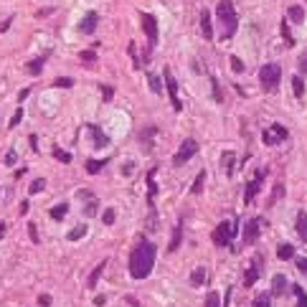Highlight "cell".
Returning a JSON list of instances; mask_svg holds the SVG:
<instances>
[{"label":"cell","mask_w":307,"mask_h":307,"mask_svg":"<svg viewBox=\"0 0 307 307\" xmlns=\"http://www.w3.org/2000/svg\"><path fill=\"white\" fill-rule=\"evenodd\" d=\"M21 120H23V109H18L16 114H13V117H10V122H8V125H10V127H16V125H18Z\"/></svg>","instance_id":"42"},{"label":"cell","mask_w":307,"mask_h":307,"mask_svg":"<svg viewBox=\"0 0 307 307\" xmlns=\"http://www.w3.org/2000/svg\"><path fill=\"white\" fill-rule=\"evenodd\" d=\"M107 165V160H86V173H99L102 168H104Z\"/></svg>","instance_id":"27"},{"label":"cell","mask_w":307,"mask_h":307,"mask_svg":"<svg viewBox=\"0 0 307 307\" xmlns=\"http://www.w3.org/2000/svg\"><path fill=\"white\" fill-rule=\"evenodd\" d=\"M155 256H157V246L150 239H142L132 249V254H129V274H132L135 280L150 277V272L155 267Z\"/></svg>","instance_id":"1"},{"label":"cell","mask_w":307,"mask_h":307,"mask_svg":"<svg viewBox=\"0 0 307 307\" xmlns=\"http://www.w3.org/2000/svg\"><path fill=\"white\" fill-rule=\"evenodd\" d=\"M148 81H150L153 94H160V97H163V81H160V77H157V74H148Z\"/></svg>","instance_id":"22"},{"label":"cell","mask_w":307,"mask_h":307,"mask_svg":"<svg viewBox=\"0 0 307 307\" xmlns=\"http://www.w3.org/2000/svg\"><path fill=\"white\" fill-rule=\"evenodd\" d=\"M102 218H104V224H107V226H112V224H114V208H107Z\"/></svg>","instance_id":"40"},{"label":"cell","mask_w":307,"mask_h":307,"mask_svg":"<svg viewBox=\"0 0 307 307\" xmlns=\"http://www.w3.org/2000/svg\"><path fill=\"white\" fill-rule=\"evenodd\" d=\"M287 127H282V125H272V127H267L264 132H261V140H264V145H280V142H284L287 140Z\"/></svg>","instance_id":"9"},{"label":"cell","mask_w":307,"mask_h":307,"mask_svg":"<svg viewBox=\"0 0 307 307\" xmlns=\"http://www.w3.org/2000/svg\"><path fill=\"white\" fill-rule=\"evenodd\" d=\"M297 269H300L302 274H307V256H300V259H297Z\"/></svg>","instance_id":"44"},{"label":"cell","mask_w":307,"mask_h":307,"mask_svg":"<svg viewBox=\"0 0 307 307\" xmlns=\"http://www.w3.org/2000/svg\"><path fill=\"white\" fill-rule=\"evenodd\" d=\"M292 256H295V246H292V244H280V249H277V259L287 261Z\"/></svg>","instance_id":"21"},{"label":"cell","mask_w":307,"mask_h":307,"mask_svg":"<svg viewBox=\"0 0 307 307\" xmlns=\"http://www.w3.org/2000/svg\"><path fill=\"white\" fill-rule=\"evenodd\" d=\"M104 267H107V261L97 264V269H94V272H92V277H89V287H94V284L99 282V277H102V272H104Z\"/></svg>","instance_id":"31"},{"label":"cell","mask_w":307,"mask_h":307,"mask_svg":"<svg viewBox=\"0 0 307 307\" xmlns=\"http://www.w3.org/2000/svg\"><path fill=\"white\" fill-rule=\"evenodd\" d=\"M84 233H86V226H77V229H71L69 239H71V241H79V239L84 236Z\"/></svg>","instance_id":"35"},{"label":"cell","mask_w":307,"mask_h":307,"mask_svg":"<svg viewBox=\"0 0 307 307\" xmlns=\"http://www.w3.org/2000/svg\"><path fill=\"white\" fill-rule=\"evenodd\" d=\"M66 211H69L66 203H58V206H53V208H51V218H53V221H61V218L66 216Z\"/></svg>","instance_id":"24"},{"label":"cell","mask_w":307,"mask_h":307,"mask_svg":"<svg viewBox=\"0 0 307 307\" xmlns=\"http://www.w3.org/2000/svg\"><path fill=\"white\" fill-rule=\"evenodd\" d=\"M102 97H104V102H112L114 89H112V86H102Z\"/></svg>","instance_id":"41"},{"label":"cell","mask_w":307,"mask_h":307,"mask_svg":"<svg viewBox=\"0 0 307 307\" xmlns=\"http://www.w3.org/2000/svg\"><path fill=\"white\" fill-rule=\"evenodd\" d=\"M71 84H74L71 79H56V81H53V86H64V89H69Z\"/></svg>","instance_id":"45"},{"label":"cell","mask_w":307,"mask_h":307,"mask_svg":"<svg viewBox=\"0 0 307 307\" xmlns=\"http://www.w3.org/2000/svg\"><path fill=\"white\" fill-rule=\"evenodd\" d=\"M97 26H99V13H97V10H89V13L81 18V23H79V33L92 36V33L97 31Z\"/></svg>","instance_id":"11"},{"label":"cell","mask_w":307,"mask_h":307,"mask_svg":"<svg viewBox=\"0 0 307 307\" xmlns=\"http://www.w3.org/2000/svg\"><path fill=\"white\" fill-rule=\"evenodd\" d=\"M282 81V66L280 64H264L259 71V84L264 92H274Z\"/></svg>","instance_id":"4"},{"label":"cell","mask_w":307,"mask_h":307,"mask_svg":"<svg viewBox=\"0 0 307 307\" xmlns=\"http://www.w3.org/2000/svg\"><path fill=\"white\" fill-rule=\"evenodd\" d=\"M43 188H46V180H43V178H36L33 183H31V188H28V193H38V191H43Z\"/></svg>","instance_id":"33"},{"label":"cell","mask_w":307,"mask_h":307,"mask_svg":"<svg viewBox=\"0 0 307 307\" xmlns=\"http://www.w3.org/2000/svg\"><path fill=\"white\" fill-rule=\"evenodd\" d=\"M284 289H287L284 274H274V277H272V297H282Z\"/></svg>","instance_id":"14"},{"label":"cell","mask_w":307,"mask_h":307,"mask_svg":"<svg viewBox=\"0 0 307 307\" xmlns=\"http://www.w3.org/2000/svg\"><path fill=\"white\" fill-rule=\"evenodd\" d=\"M292 89H295V97H297V99L305 97V81H302V77H295V79H292Z\"/></svg>","instance_id":"29"},{"label":"cell","mask_w":307,"mask_h":307,"mask_svg":"<svg viewBox=\"0 0 307 307\" xmlns=\"http://www.w3.org/2000/svg\"><path fill=\"white\" fill-rule=\"evenodd\" d=\"M292 292L297 295V305L295 307H307V295H305V289L300 284H292Z\"/></svg>","instance_id":"26"},{"label":"cell","mask_w":307,"mask_h":307,"mask_svg":"<svg viewBox=\"0 0 307 307\" xmlns=\"http://www.w3.org/2000/svg\"><path fill=\"white\" fill-rule=\"evenodd\" d=\"M196 153H198V142H196L193 137H188V140H183V145L178 148V153H175L173 163H175V165H185V163H188V160H191Z\"/></svg>","instance_id":"5"},{"label":"cell","mask_w":307,"mask_h":307,"mask_svg":"<svg viewBox=\"0 0 307 307\" xmlns=\"http://www.w3.org/2000/svg\"><path fill=\"white\" fill-rule=\"evenodd\" d=\"M89 129L94 132V148H107V145H109V137H107L104 132H102V129H99L97 125H92Z\"/></svg>","instance_id":"18"},{"label":"cell","mask_w":307,"mask_h":307,"mask_svg":"<svg viewBox=\"0 0 307 307\" xmlns=\"http://www.w3.org/2000/svg\"><path fill=\"white\" fill-rule=\"evenodd\" d=\"M259 269H261V256H256V259H254V264L244 272V287L256 284V280H259Z\"/></svg>","instance_id":"12"},{"label":"cell","mask_w":307,"mask_h":307,"mask_svg":"<svg viewBox=\"0 0 307 307\" xmlns=\"http://www.w3.org/2000/svg\"><path fill=\"white\" fill-rule=\"evenodd\" d=\"M140 23H142V33L148 36L150 46H155L157 43V21L153 13H140Z\"/></svg>","instance_id":"8"},{"label":"cell","mask_w":307,"mask_h":307,"mask_svg":"<svg viewBox=\"0 0 307 307\" xmlns=\"http://www.w3.org/2000/svg\"><path fill=\"white\" fill-rule=\"evenodd\" d=\"M43 64H46V56H38V58H33V61H28L26 71H28L31 77H38V74H41V69H43Z\"/></svg>","instance_id":"16"},{"label":"cell","mask_w":307,"mask_h":307,"mask_svg":"<svg viewBox=\"0 0 307 307\" xmlns=\"http://www.w3.org/2000/svg\"><path fill=\"white\" fill-rule=\"evenodd\" d=\"M28 233H31V241L38 244V231H36V224H28Z\"/></svg>","instance_id":"43"},{"label":"cell","mask_w":307,"mask_h":307,"mask_svg":"<svg viewBox=\"0 0 307 307\" xmlns=\"http://www.w3.org/2000/svg\"><path fill=\"white\" fill-rule=\"evenodd\" d=\"M203 282H206V269H203V267H198V269L191 274V284H193V287H201Z\"/></svg>","instance_id":"23"},{"label":"cell","mask_w":307,"mask_h":307,"mask_svg":"<svg viewBox=\"0 0 307 307\" xmlns=\"http://www.w3.org/2000/svg\"><path fill=\"white\" fill-rule=\"evenodd\" d=\"M163 79H165V89H168V97H170V104L175 112H180L183 109V102L178 99V84H175V77L170 74V69L163 71Z\"/></svg>","instance_id":"6"},{"label":"cell","mask_w":307,"mask_h":307,"mask_svg":"<svg viewBox=\"0 0 307 307\" xmlns=\"http://www.w3.org/2000/svg\"><path fill=\"white\" fill-rule=\"evenodd\" d=\"M264 175H267V168H259V170L254 173V180L246 183V188H244V203H252V201H254V196L259 193L261 183H264Z\"/></svg>","instance_id":"7"},{"label":"cell","mask_w":307,"mask_h":307,"mask_svg":"<svg viewBox=\"0 0 307 307\" xmlns=\"http://www.w3.org/2000/svg\"><path fill=\"white\" fill-rule=\"evenodd\" d=\"M239 218H233V221H224V224H218L216 229H213V244L216 246H231V241H233V236H239Z\"/></svg>","instance_id":"3"},{"label":"cell","mask_w":307,"mask_h":307,"mask_svg":"<svg viewBox=\"0 0 307 307\" xmlns=\"http://www.w3.org/2000/svg\"><path fill=\"white\" fill-rule=\"evenodd\" d=\"M297 236L307 244V213L305 211L297 213Z\"/></svg>","instance_id":"17"},{"label":"cell","mask_w":307,"mask_h":307,"mask_svg":"<svg viewBox=\"0 0 307 307\" xmlns=\"http://www.w3.org/2000/svg\"><path fill=\"white\" fill-rule=\"evenodd\" d=\"M180 239H183V221H180L178 226H175V231H173V239H170V246H168V252H178Z\"/></svg>","instance_id":"19"},{"label":"cell","mask_w":307,"mask_h":307,"mask_svg":"<svg viewBox=\"0 0 307 307\" xmlns=\"http://www.w3.org/2000/svg\"><path fill=\"white\" fill-rule=\"evenodd\" d=\"M233 157H236V155H233L231 150H226V153H224V157H221V168L226 170V175H229V178L233 175Z\"/></svg>","instance_id":"20"},{"label":"cell","mask_w":307,"mask_h":307,"mask_svg":"<svg viewBox=\"0 0 307 307\" xmlns=\"http://www.w3.org/2000/svg\"><path fill=\"white\" fill-rule=\"evenodd\" d=\"M5 163H8V165L16 163V150H8V153H5Z\"/></svg>","instance_id":"47"},{"label":"cell","mask_w":307,"mask_h":307,"mask_svg":"<svg viewBox=\"0 0 307 307\" xmlns=\"http://www.w3.org/2000/svg\"><path fill=\"white\" fill-rule=\"evenodd\" d=\"M153 137H155V127H148L145 132H140V142H145V150H150Z\"/></svg>","instance_id":"28"},{"label":"cell","mask_w":307,"mask_h":307,"mask_svg":"<svg viewBox=\"0 0 307 307\" xmlns=\"http://www.w3.org/2000/svg\"><path fill=\"white\" fill-rule=\"evenodd\" d=\"M201 36L206 38V41H211L213 38V23H211V13L203 8V13H201Z\"/></svg>","instance_id":"13"},{"label":"cell","mask_w":307,"mask_h":307,"mask_svg":"<svg viewBox=\"0 0 307 307\" xmlns=\"http://www.w3.org/2000/svg\"><path fill=\"white\" fill-rule=\"evenodd\" d=\"M259 229H261V218H249V221L244 224V236H241L244 246L256 244V239H259Z\"/></svg>","instance_id":"10"},{"label":"cell","mask_w":307,"mask_h":307,"mask_svg":"<svg viewBox=\"0 0 307 307\" xmlns=\"http://www.w3.org/2000/svg\"><path fill=\"white\" fill-rule=\"evenodd\" d=\"M203 307H221V297H218V292H208L206 295V305Z\"/></svg>","instance_id":"32"},{"label":"cell","mask_w":307,"mask_h":307,"mask_svg":"<svg viewBox=\"0 0 307 307\" xmlns=\"http://www.w3.org/2000/svg\"><path fill=\"white\" fill-rule=\"evenodd\" d=\"M38 305L49 307V305H51V295H41V297H38Z\"/></svg>","instance_id":"48"},{"label":"cell","mask_w":307,"mask_h":307,"mask_svg":"<svg viewBox=\"0 0 307 307\" xmlns=\"http://www.w3.org/2000/svg\"><path fill=\"white\" fill-rule=\"evenodd\" d=\"M53 157H56V160H61V163H71V155H69L66 150H58V148L53 150Z\"/></svg>","instance_id":"37"},{"label":"cell","mask_w":307,"mask_h":307,"mask_svg":"<svg viewBox=\"0 0 307 307\" xmlns=\"http://www.w3.org/2000/svg\"><path fill=\"white\" fill-rule=\"evenodd\" d=\"M252 307H272V295H256Z\"/></svg>","instance_id":"30"},{"label":"cell","mask_w":307,"mask_h":307,"mask_svg":"<svg viewBox=\"0 0 307 307\" xmlns=\"http://www.w3.org/2000/svg\"><path fill=\"white\" fill-rule=\"evenodd\" d=\"M300 71H302V74H307V51H305L302 58H300Z\"/></svg>","instance_id":"46"},{"label":"cell","mask_w":307,"mask_h":307,"mask_svg":"<svg viewBox=\"0 0 307 307\" xmlns=\"http://www.w3.org/2000/svg\"><path fill=\"white\" fill-rule=\"evenodd\" d=\"M97 206H99V203H97L94 198H89V203H86V208H84V216H94V213H97Z\"/></svg>","instance_id":"39"},{"label":"cell","mask_w":307,"mask_h":307,"mask_svg":"<svg viewBox=\"0 0 307 307\" xmlns=\"http://www.w3.org/2000/svg\"><path fill=\"white\" fill-rule=\"evenodd\" d=\"M282 38L287 41V46H295V38H292V33H289V26H287V21H282Z\"/></svg>","instance_id":"34"},{"label":"cell","mask_w":307,"mask_h":307,"mask_svg":"<svg viewBox=\"0 0 307 307\" xmlns=\"http://www.w3.org/2000/svg\"><path fill=\"white\" fill-rule=\"evenodd\" d=\"M211 84H213V99H216V102H224L221 86H218V79H216V77H211Z\"/></svg>","instance_id":"36"},{"label":"cell","mask_w":307,"mask_h":307,"mask_svg":"<svg viewBox=\"0 0 307 307\" xmlns=\"http://www.w3.org/2000/svg\"><path fill=\"white\" fill-rule=\"evenodd\" d=\"M3 233H5V224H0V239H3Z\"/></svg>","instance_id":"52"},{"label":"cell","mask_w":307,"mask_h":307,"mask_svg":"<svg viewBox=\"0 0 307 307\" xmlns=\"http://www.w3.org/2000/svg\"><path fill=\"white\" fill-rule=\"evenodd\" d=\"M231 69L236 71V74H241V71H244V61H241L239 56H231Z\"/></svg>","instance_id":"38"},{"label":"cell","mask_w":307,"mask_h":307,"mask_svg":"<svg viewBox=\"0 0 307 307\" xmlns=\"http://www.w3.org/2000/svg\"><path fill=\"white\" fill-rule=\"evenodd\" d=\"M206 175H208L206 170H201V173L196 175V180H193V185H191V193H193V196H201V193H203V188H206Z\"/></svg>","instance_id":"15"},{"label":"cell","mask_w":307,"mask_h":307,"mask_svg":"<svg viewBox=\"0 0 307 307\" xmlns=\"http://www.w3.org/2000/svg\"><path fill=\"white\" fill-rule=\"evenodd\" d=\"M28 94H31V89H23V92H21V94H18V102H23V99H26V97H28Z\"/></svg>","instance_id":"50"},{"label":"cell","mask_w":307,"mask_h":307,"mask_svg":"<svg viewBox=\"0 0 307 307\" xmlns=\"http://www.w3.org/2000/svg\"><path fill=\"white\" fill-rule=\"evenodd\" d=\"M81 58L84 61H94V51H81Z\"/></svg>","instance_id":"49"},{"label":"cell","mask_w":307,"mask_h":307,"mask_svg":"<svg viewBox=\"0 0 307 307\" xmlns=\"http://www.w3.org/2000/svg\"><path fill=\"white\" fill-rule=\"evenodd\" d=\"M289 21H292V23H302V21H305V10H302L300 5H292V8H289Z\"/></svg>","instance_id":"25"},{"label":"cell","mask_w":307,"mask_h":307,"mask_svg":"<svg viewBox=\"0 0 307 307\" xmlns=\"http://www.w3.org/2000/svg\"><path fill=\"white\" fill-rule=\"evenodd\" d=\"M216 18H218V26H221V38H231L233 33H236L239 16H236V8H233L231 0H218Z\"/></svg>","instance_id":"2"},{"label":"cell","mask_w":307,"mask_h":307,"mask_svg":"<svg viewBox=\"0 0 307 307\" xmlns=\"http://www.w3.org/2000/svg\"><path fill=\"white\" fill-rule=\"evenodd\" d=\"M31 148H33V150H38V140H36V135H31Z\"/></svg>","instance_id":"51"}]
</instances>
